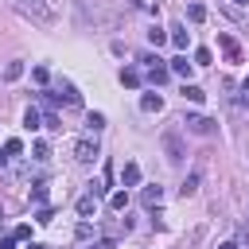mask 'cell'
Here are the masks:
<instances>
[{
	"instance_id": "obj_1",
	"label": "cell",
	"mask_w": 249,
	"mask_h": 249,
	"mask_svg": "<svg viewBox=\"0 0 249 249\" xmlns=\"http://www.w3.org/2000/svg\"><path fill=\"white\" fill-rule=\"evenodd\" d=\"M16 12L27 16V19H35L39 27H51L54 23V8L47 0H16Z\"/></svg>"
},
{
	"instance_id": "obj_2",
	"label": "cell",
	"mask_w": 249,
	"mask_h": 249,
	"mask_svg": "<svg viewBox=\"0 0 249 249\" xmlns=\"http://www.w3.org/2000/svg\"><path fill=\"white\" fill-rule=\"evenodd\" d=\"M160 144H163V152H167V160H171V163H183L187 148H183V132H179V128H163Z\"/></svg>"
},
{
	"instance_id": "obj_3",
	"label": "cell",
	"mask_w": 249,
	"mask_h": 249,
	"mask_svg": "<svg viewBox=\"0 0 249 249\" xmlns=\"http://www.w3.org/2000/svg\"><path fill=\"white\" fill-rule=\"evenodd\" d=\"M183 124H187V132H195V136H214V132H218V121H210V117H187Z\"/></svg>"
},
{
	"instance_id": "obj_4",
	"label": "cell",
	"mask_w": 249,
	"mask_h": 249,
	"mask_svg": "<svg viewBox=\"0 0 249 249\" xmlns=\"http://www.w3.org/2000/svg\"><path fill=\"white\" fill-rule=\"evenodd\" d=\"M74 160H78V163H93V160H97V140H89V136L78 140V144H74Z\"/></svg>"
},
{
	"instance_id": "obj_5",
	"label": "cell",
	"mask_w": 249,
	"mask_h": 249,
	"mask_svg": "<svg viewBox=\"0 0 249 249\" xmlns=\"http://www.w3.org/2000/svg\"><path fill=\"white\" fill-rule=\"evenodd\" d=\"M144 62H148V82H152V86H163L167 74H171V66H163L160 58H144Z\"/></svg>"
},
{
	"instance_id": "obj_6",
	"label": "cell",
	"mask_w": 249,
	"mask_h": 249,
	"mask_svg": "<svg viewBox=\"0 0 249 249\" xmlns=\"http://www.w3.org/2000/svg\"><path fill=\"white\" fill-rule=\"evenodd\" d=\"M218 47H222V54H226L230 62H241V47H237V39H233V35H226V31H222V35H218Z\"/></svg>"
},
{
	"instance_id": "obj_7",
	"label": "cell",
	"mask_w": 249,
	"mask_h": 249,
	"mask_svg": "<svg viewBox=\"0 0 249 249\" xmlns=\"http://www.w3.org/2000/svg\"><path fill=\"white\" fill-rule=\"evenodd\" d=\"M121 183H124V187H140V163L128 160V163L121 167Z\"/></svg>"
},
{
	"instance_id": "obj_8",
	"label": "cell",
	"mask_w": 249,
	"mask_h": 249,
	"mask_svg": "<svg viewBox=\"0 0 249 249\" xmlns=\"http://www.w3.org/2000/svg\"><path fill=\"white\" fill-rule=\"evenodd\" d=\"M140 202H144V206H160V202H163V187H144V191H140Z\"/></svg>"
},
{
	"instance_id": "obj_9",
	"label": "cell",
	"mask_w": 249,
	"mask_h": 249,
	"mask_svg": "<svg viewBox=\"0 0 249 249\" xmlns=\"http://www.w3.org/2000/svg\"><path fill=\"white\" fill-rule=\"evenodd\" d=\"M140 109H144V113H160V109H163V97H160V93H144V97H140Z\"/></svg>"
},
{
	"instance_id": "obj_10",
	"label": "cell",
	"mask_w": 249,
	"mask_h": 249,
	"mask_svg": "<svg viewBox=\"0 0 249 249\" xmlns=\"http://www.w3.org/2000/svg\"><path fill=\"white\" fill-rule=\"evenodd\" d=\"M78 214H82V218L97 214V195H82V198H78Z\"/></svg>"
},
{
	"instance_id": "obj_11",
	"label": "cell",
	"mask_w": 249,
	"mask_h": 249,
	"mask_svg": "<svg viewBox=\"0 0 249 249\" xmlns=\"http://www.w3.org/2000/svg\"><path fill=\"white\" fill-rule=\"evenodd\" d=\"M58 93L66 97V105H82V93H78V89H74L70 82H58Z\"/></svg>"
},
{
	"instance_id": "obj_12",
	"label": "cell",
	"mask_w": 249,
	"mask_h": 249,
	"mask_svg": "<svg viewBox=\"0 0 249 249\" xmlns=\"http://www.w3.org/2000/svg\"><path fill=\"white\" fill-rule=\"evenodd\" d=\"M191 66H195V62H187V54L171 58V74H179V78H187V74H191Z\"/></svg>"
},
{
	"instance_id": "obj_13",
	"label": "cell",
	"mask_w": 249,
	"mask_h": 249,
	"mask_svg": "<svg viewBox=\"0 0 249 249\" xmlns=\"http://www.w3.org/2000/svg\"><path fill=\"white\" fill-rule=\"evenodd\" d=\"M121 86H128V89H136V86H140V70H132V66H124V70H121Z\"/></svg>"
},
{
	"instance_id": "obj_14",
	"label": "cell",
	"mask_w": 249,
	"mask_h": 249,
	"mask_svg": "<svg viewBox=\"0 0 249 249\" xmlns=\"http://www.w3.org/2000/svg\"><path fill=\"white\" fill-rule=\"evenodd\" d=\"M23 124H27V128H43V113H39L35 105H27V113H23Z\"/></svg>"
},
{
	"instance_id": "obj_15",
	"label": "cell",
	"mask_w": 249,
	"mask_h": 249,
	"mask_svg": "<svg viewBox=\"0 0 249 249\" xmlns=\"http://www.w3.org/2000/svg\"><path fill=\"white\" fill-rule=\"evenodd\" d=\"M4 156H8V160H12V156H23V140H19V136H8V140H4Z\"/></svg>"
},
{
	"instance_id": "obj_16",
	"label": "cell",
	"mask_w": 249,
	"mask_h": 249,
	"mask_svg": "<svg viewBox=\"0 0 249 249\" xmlns=\"http://www.w3.org/2000/svg\"><path fill=\"white\" fill-rule=\"evenodd\" d=\"M109 210H117V214L128 210V195H124V191H113V195H109Z\"/></svg>"
},
{
	"instance_id": "obj_17",
	"label": "cell",
	"mask_w": 249,
	"mask_h": 249,
	"mask_svg": "<svg viewBox=\"0 0 249 249\" xmlns=\"http://www.w3.org/2000/svg\"><path fill=\"white\" fill-rule=\"evenodd\" d=\"M23 78V62H8L4 66V82H19Z\"/></svg>"
},
{
	"instance_id": "obj_18",
	"label": "cell",
	"mask_w": 249,
	"mask_h": 249,
	"mask_svg": "<svg viewBox=\"0 0 249 249\" xmlns=\"http://www.w3.org/2000/svg\"><path fill=\"white\" fill-rule=\"evenodd\" d=\"M31 160H39V163H43V160H51V148H47V140H35V144H31Z\"/></svg>"
},
{
	"instance_id": "obj_19",
	"label": "cell",
	"mask_w": 249,
	"mask_h": 249,
	"mask_svg": "<svg viewBox=\"0 0 249 249\" xmlns=\"http://www.w3.org/2000/svg\"><path fill=\"white\" fill-rule=\"evenodd\" d=\"M195 191H198V175H195V171H191V175H187V179H183V187H179V195H183V198H191V195H195Z\"/></svg>"
},
{
	"instance_id": "obj_20",
	"label": "cell",
	"mask_w": 249,
	"mask_h": 249,
	"mask_svg": "<svg viewBox=\"0 0 249 249\" xmlns=\"http://www.w3.org/2000/svg\"><path fill=\"white\" fill-rule=\"evenodd\" d=\"M187 39H191V35L183 31V23H175V27H171V43H175V47L183 51V47H187Z\"/></svg>"
},
{
	"instance_id": "obj_21",
	"label": "cell",
	"mask_w": 249,
	"mask_h": 249,
	"mask_svg": "<svg viewBox=\"0 0 249 249\" xmlns=\"http://www.w3.org/2000/svg\"><path fill=\"white\" fill-rule=\"evenodd\" d=\"M187 16H191V23H202L206 19V8L202 4H187Z\"/></svg>"
},
{
	"instance_id": "obj_22",
	"label": "cell",
	"mask_w": 249,
	"mask_h": 249,
	"mask_svg": "<svg viewBox=\"0 0 249 249\" xmlns=\"http://www.w3.org/2000/svg\"><path fill=\"white\" fill-rule=\"evenodd\" d=\"M148 39H152V43H156V47H163V43H167V39H171V35H167V31H163V27H152V31H148Z\"/></svg>"
},
{
	"instance_id": "obj_23",
	"label": "cell",
	"mask_w": 249,
	"mask_h": 249,
	"mask_svg": "<svg viewBox=\"0 0 249 249\" xmlns=\"http://www.w3.org/2000/svg\"><path fill=\"white\" fill-rule=\"evenodd\" d=\"M210 58H214L210 47H198V51H195V66H210Z\"/></svg>"
},
{
	"instance_id": "obj_24",
	"label": "cell",
	"mask_w": 249,
	"mask_h": 249,
	"mask_svg": "<svg viewBox=\"0 0 249 249\" xmlns=\"http://www.w3.org/2000/svg\"><path fill=\"white\" fill-rule=\"evenodd\" d=\"M183 97H187V101H195V105H198V101H202V97H206V93H202V89H198V86H183Z\"/></svg>"
},
{
	"instance_id": "obj_25",
	"label": "cell",
	"mask_w": 249,
	"mask_h": 249,
	"mask_svg": "<svg viewBox=\"0 0 249 249\" xmlns=\"http://www.w3.org/2000/svg\"><path fill=\"white\" fill-rule=\"evenodd\" d=\"M43 128H51V132H58V128H62V121H58V117H54V113L47 109V113H43Z\"/></svg>"
},
{
	"instance_id": "obj_26",
	"label": "cell",
	"mask_w": 249,
	"mask_h": 249,
	"mask_svg": "<svg viewBox=\"0 0 249 249\" xmlns=\"http://www.w3.org/2000/svg\"><path fill=\"white\" fill-rule=\"evenodd\" d=\"M86 124H89V132H101V128H105V117H101V113H89Z\"/></svg>"
},
{
	"instance_id": "obj_27",
	"label": "cell",
	"mask_w": 249,
	"mask_h": 249,
	"mask_svg": "<svg viewBox=\"0 0 249 249\" xmlns=\"http://www.w3.org/2000/svg\"><path fill=\"white\" fill-rule=\"evenodd\" d=\"M31 202H47V183H35L31 187Z\"/></svg>"
},
{
	"instance_id": "obj_28",
	"label": "cell",
	"mask_w": 249,
	"mask_h": 249,
	"mask_svg": "<svg viewBox=\"0 0 249 249\" xmlns=\"http://www.w3.org/2000/svg\"><path fill=\"white\" fill-rule=\"evenodd\" d=\"M89 233H93V226H89V222H78V226H74V237H78V241H86Z\"/></svg>"
},
{
	"instance_id": "obj_29",
	"label": "cell",
	"mask_w": 249,
	"mask_h": 249,
	"mask_svg": "<svg viewBox=\"0 0 249 249\" xmlns=\"http://www.w3.org/2000/svg\"><path fill=\"white\" fill-rule=\"evenodd\" d=\"M31 78H35L39 86H47V78H51V74H47V66H35V70H31Z\"/></svg>"
},
{
	"instance_id": "obj_30",
	"label": "cell",
	"mask_w": 249,
	"mask_h": 249,
	"mask_svg": "<svg viewBox=\"0 0 249 249\" xmlns=\"http://www.w3.org/2000/svg\"><path fill=\"white\" fill-rule=\"evenodd\" d=\"M51 218H54V210H51V206H39V214H35V222H43V226H47Z\"/></svg>"
},
{
	"instance_id": "obj_31",
	"label": "cell",
	"mask_w": 249,
	"mask_h": 249,
	"mask_svg": "<svg viewBox=\"0 0 249 249\" xmlns=\"http://www.w3.org/2000/svg\"><path fill=\"white\" fill-rule=\"evenodd\" d=\"M241 93H245V101H249V74H245V82H241Z\"/></svg>"
},
{
	"instance_id": "obj_32",
	"label": "cell",
	"mask_w": 249,
	"mask_h": 249,
	"mask_svg": "<svg viewBox=\"0 0 249 249\" xmlns=\"http://www.w3.org/2000/svg\"><path fill=\"white\" fill-rule=\"evenodd\" d=\"M93 249H113V241H97V245H93Z\"/></svg>"
},
{
	"instance_id": "obj_33",
	"label": "cell",
	"mask_w": 249,
	"mask_h": 249,
	"mask_svg": "<svg viewBox=\"0 0 249 249\" xmlns=\"http://www.w3.org/2000/svg\"><path fill=\"white\" fill-rule=\"evenodd\" d=\"M218 249H237V241H226V245H218Z\"/></svg>"
},
{
	"instance_id": "obj_34",
	"label": "cell",
	"mask_w": 249,
	"mask_h": 249,
	"mask_svg": "<svg viewBox=\"0 0 249 249\" xmlns=\"http://www.w3.org/2000/svg\"><path fill=\"white\" fill-rule=\"evenodd\" d=\"M27 249H43V245H27Z\"/></svg>"
},
{
	"instance_id": "obj_35",
	"label": "cell",
	"mask_w": 249,
	"mask_h": 249,
	"mask_svg": "<svg viewBox=\"0 0 249 249\" xmlns=\"http://www.w3.org/2000/svg\"><path fill=\"white\" fill-rule=\"evenodd\" d=\"M245 230H249V214H245Z\"/></svg>"
},
{
	"instance_id": "obj_36",
	"label": "cell",
	"mask_w": 249,
	"mask_h": 249,
	"mask_svg": "<svg viewBox=\"0 0 249 249\" xmlns=\"http://www.w3.org/2000/svg\"><path fill=\"white\" fill-rule=\"evenodd\" d=\"M233 4H245V0H233Z\"/></svg>"
}]
</instances>
